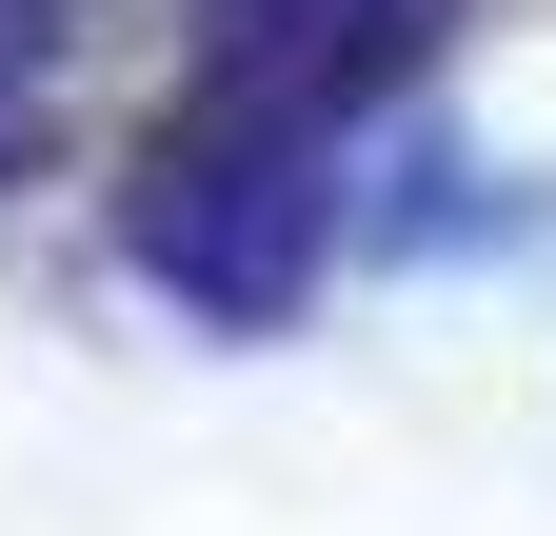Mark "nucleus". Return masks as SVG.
I'll list each match as a JSON object with an SVG mask.
<instances>
[{
    "label": "nucleus",
    "mask_w": 556,
    "mask_h": 536,
    "mask_svg": "<svg viewBox=\"0 0 556 536\" xmlns=\"http://www.w3.org/2000/svg\"><path fill=\"white\" fill-rule=\"evenodd\" d=\"M417 40H438V0H199L179 119H219V140H318L338 159V119H358Z\"/></svg>",
    "instance_id": "obj_2"
},
{
    "label": "nucleus",
    "mask_w": 556,
    "mask_h": 536,
    "mask_svg": "<svg viewBox=\"0 0 556 536\" xmlns=\"http://www.w3.org/2000/svg\"><path fill=\"white\" fill-rule=\"evenodd\" d=\"M80 21H100V0H0V179L40 159V119H60V80H80Z\"/></svg>",
    "instance_id": "obj_3"
},
{
    "label": "nucleus",
    "mask_w": 556,
    "mask_h": 536,
    "mask_svg": "<svg viewBox=\"0 0 556 536\" xmlns=\"http://www.w3.org/2000/svg\"><path fill=\"white\" fill-rule=\"evenodd\" d=\"M139 258L199 318H278L318 279V140H219V119H160L139 140Z\"/></svg>",
    "instance_id": "obj_1"
}]
</instances>
